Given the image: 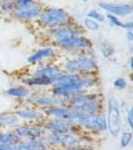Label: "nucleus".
<instances>
[{"mask_svg":"<svg viewBox=\"0 0 133 150\" xmlns=\"http://www.w3.org/2000/svg\"><path fill=\"white\" fill-rule=\"evenodd\" d=\"M132 133L130 131H123L120 136V146L122 148H127L132 142Z\"/></svg>","mask_w":133,"mask_h":150,"instance_id":"5701e85b","label":"nucleus"},{"mask_svg":"<svg viewBox=\"0 0 133 150\" xmlns=\"http://www.w3.org/2000/svg\"><path fill=\"white\" fill-rule=\"evenodd\" d=\"M55 54V49L52 47H44L41 48V49L37 50L33 54L29 55L27 57V61L29 63L34 64L36 62H39L41 60L48 59V58H51L54 56Z\"/></svg>","mask_w":133,"mask_h":150,"instance_id":"a211bd4d","label":"nucleus"},{"mask_svg":"<svg viewBox=\"0 0 133 150\" xmlns=\"http://www.w3.org/2000/svg\"><path fill=\"white\" fill-rule=\"evenodd\" d=\"M7 1H9V0H0V9L2 8V6H3Z\"/></svg>","mask_w":133,"mask_h":150,"instance_id":"7c9ffc66","label":"nucleus"},{"mask_svg":"<svg viewBox=\"0 0 133 150\" xmlns=\"http://www.w3.org/2000/svg\"><path fill=\"white\" fill-rule=\"evenodd\" d=\"M133 109L132 108H129V109L127 110V116H126V121H127V124L128 126H129L130 129H132L133 128Z\"/></svg>","mask_w":133,"mask_h":150,"instance_id":"cd10ccee","label":"nucleus"},{"mask_svg":"<svg viewBox=\"0 0 133 150\" xmlns=\"http://www.w3.org/2000/svg\"><path fill=\"white\" fill-rule=\"evenodd\" d=\"M44 142L46 144L53 146L62 147L68 149L74 146H78L81 142L80 136L76 135L74 132L67 133H48L44 136Z\"/></svg>","mask_w":133,"mask_h":150,"instance_id":"423d86ee","label":"nucleus"},{"mask_svg":"<svg viewBox=\"0 0 133 150\" xmlns=\"http://www.w3.org/2000/svg\"><path fill=\"white\" fill-rule=\"evenodd\" d=\"M96 85V78L92 75H81V77L77 80L67 83L64 85L53 86L51 92L53 95L58 96L60 98L68 99L72 96L84 92L86 89H90Z\"/></svg>","mask_w":133,"mask_h":150,"instance_id":"f257e3e1","label":"nucleus"},{"mask_svg":"<svg viewBox=\"0 0 133 150\" xmlns=\"http://www.w3.org/2000/svg\"><path fill=\"white\" fill-rule=\"evenodd\" d=\"M113 86L117 90H124L127 87V80L123 77H118L113 81Z\"/></svg>","mask_w":133,"mask_h":150,"instance_id":"393cba45","label":"nucleus"},{"mask_svg":"<svg viewBox=\"0 0 133 150\" xmlns=\"http://www.w3.org/2000/svg\"><path fill=\"white\" fill-rule=\"evenodd\" d=\"M99 50L104 57H109L114 53V48L107 41H102L99 43Z\"/></svg>","mask_w":133,"mask_h":150,"instance_id":"4be33fe9","label":"nucleus"},{"mask_svg":"<svg viewBox=\"0 0 133 150\" xmlns=\"http://www.w3.org/2000/svg\"><path fill=\"white\" fill-rule=\"evenodd\" d=\"M18 118L29 122H40L44 119V113L37 109H33V108L29 107H21L19 109L15 110L14 113Z\"/></svg>","mask_w":133,"mask_h":150,"instance_id":"2eb2a0df","label":"nucleus"},{"mask_svg":"<svg viewBox=\"0 0 133 150\" xmlns=\"http://www.w3.org/2000/svg\"><path fill=\"white\" fill-rule=\"evenodd\" d=\"M87 17L88 18H91L95 21H103L104 20V16L100 13L99 11L95 10V9H92L87 13Z\"/></svg>","mask_w":133,"mask_h":150,"instance_id":"a878e982","label":"nucleus"},{"mask_svg":"<svg viewBox=\"0 0 133 150\" xmlns=\"http://www.w3.org/2000/svg\"><path fill=\"white\" fill-rule=\"evenodd\" d=\"M62 73V70L56 65H46V66H41L37 68L34 71L33 75H37V76H41L43 78L48 79L52 84V81L59 76Z\"/></svg>","mask_w":133,"mask_h":150,"instance_id":"f3484780","label":"nucleus"},{"mask_svg":"<svg viewBox=\"0 0 133 150\" xmlns=\"http://www.w3.org/2000/svg\"><path fill=\"white\" fill-rule=\"evenodd\" d=\"M81 35V30L73 24H63V25L57 26L52 28L51 36L56 42L62 40H66L69 38L75 37V36Z\"/></svg>","mask_w":133,"mask_h":150,"instance_id":"1a4fd4ad","label":"nucleus"},{"mask_svg":"<svg viewBox=\"0 0 133 150\" xmlns=\"http://www.w3.org/2000/svg\"><path fill=\"white\" fill-rule=\"evenodd\" d=\"M44 129L49 133H67L74 132L77 127L75 124L65 119L52 118L44 123Z\"/></svg>","mask_w":133,"mask_h":150,"instance_id":"9d476101","label":"nucleus"},{"mask_svg":"<svg viewBox=\"0 0 133 150\" xmlns=\"http://www.w3.org/2000/svg\"><path fill=\"white\" fill-rule=\"evenodd\" d=\"M39 19L41 23L50 28H54L57 26L69 23L70 15L63 8L58 7H49L46 9H42Z\"/></svg>","mask_w":133,"mask_h":150,"instance_id":"7ed1b4c3","label":"nucleus"},{"mask_svg":"<svg viewBox=\"0 0 133 150\" xmlns=\"http://www.w3.org/2000/svg\"><path fill=\"white\" fill-rule=\"evenodd\" d=\"M6 93L11 97L23 99L28 98L31 94V91L27 86H12L7 89Z\"/></svg>","mask_w":133,"mask_h":150,"instance_id":"6ab92c4d","label":"nucleus"},{"mask_svg":"<svg viewBox=\"0 0 133 150\" xmlns=\"http://www.w3.org/2000/svg\"><path fill=\"white\" fill-rule=\"evenodd\" d=\"M98 6L104 11H107L109 14L115 16H127L130 15L133 11V7L130 4H115L100 2V3H98Z\"/></svg>","mask_w":133,"mask_h":150,"instance_id":"4468645a","label":"nucleus"},{"mask_svg":"<svg viewBox=\"0 0 133 150\" xmlns=\"http://www.w3.org/2000/svg\"><path fill=\"white\" fill-rule=\"evenodd\" d=\"M14 132L22 139H43L46 135L44 127L35 124L17 125L14 128Z\"/></svg>","mask_w":133,"mask_h":150,"instance_id":"6e6552de","label":"nucleus"},{"mask_svg":"<svg viewBox=\"0 0 133 150\" xmlns=\"http://www.w3.org/2000/svg\"><path fill=\"white\" fill-rule=\"evenodd\" d=\"M56 43L60 48L66 50H82L89 49V48L92 47V42L88 38L84 37L82 35L75 36V37L59 41V42Z\"/></svg>","mask_w":133,"mask_h":150,"instance_id":"ddd939ff","label":"nucleus"},{"mask_svg":"<svg viewBox=\"0 0 133 150\" xmlns=\"http://www.w3.org/2000/svg\"><path fill=\"white\" fill-rule=\"evenodd\" d=\"M43 113L48 117L65 119L72 123L74 122V120L76 119L77 115H78V113L75 110L68 107V106H53V107L45 108Z\"/></svg>","mask_w":133,"mask_h":150,"instance_id":"9b49d317","label":"nucleus"},{"mask_svg":"<svg viewBox=\"0 0 133 150\" xmlns=\"http://www.w3.org/2000/svg\"><path fill=\"white\" fill-rule=\"evenodd\" d=\"M45 150H46V149H45Z\"/></svg>","mask_w":133,"mask_h":150,"instance_id":"2f4dec72","label":"nucleus"},{"mask_svg":"<svg viewBox=\"0 0 133 150\" xmlns=\"http://www.w3.org/2000/svg\"><path fill=\"white\" fill-rule=\"evenodd\" d=\"M36 3L35 0H14V5L15 6H30Z\"/></svg>","mask_w":133,"mask_h":150,"instance_id":"bb28decb","label":"nucleus"},{"mask_svg":"<svg viewBox=\"0 0 133 150\" xmlns=\"http://www.w3.org/2000/svg\"><path fill=\"white\" fill-rule=\"evenodd\" d=\"M41 11H42V6L36 2L30 6H15L12 14L20 20H33L39 18Z\"/></svg>","mask_w":133,"mask_h":150,"instance_id":"f8f14e48","label":"nucleus"},{"mask_svg":"<svg viewBox=\"0 0 133 150\" xmlns=\"http://www.w3.org/2000/svg\"><path fill=\"white\" fill-rule=\"evenodd\" d=\"M83 25L84 27H86L88 30L90 31H97L100 28V24L98 23V21H95L91 18L86 17L83 20Z\"/></svg>","mask_w":133,"mask_h":150,"instance_id":"b1692460","label":"nucleus"},{"mask_svg":"<svg viewBox=\"0 0 133 150\" xmlns=\"http://www.w3.org/2000/svg\"><path fill=\"white\" fill-rule=\"evenodd\" d=\"M23 84L27 87H35V86H49L51 85V82L48 79L43 78L41 76L37 75H32L31 77H26L22 79Z\"/></svg>","mask_w":133,"mask_h":150,"instance_id":"aec40b11","label":"nucleus"},{"mask_svg":"<svg viewBox=\"0 0 133 150\" xmlns=\"http://www.w3.org/2000/svg\"><path fill=\"white\" fill-rule=\"evenodd\" d=\"M107 131L112 136L116 137L121 131L122 128V117L121 108L118 100L113 96L109 97L107 101V117H106Z\"/></svg>","mask_w":133,"mask_h":150,"instance_id":"f03ea898","label":"nucleus"},{"mask_svg":"<svg viewBox=\"0 0 133 150\" xmlns=\"http://www.w3.org/2000/svg\"><path fill=\"white\" fill-rule=\"evenodd\" d=\"M126 37H127V40L129 41L130 43L133 42V32H132V30H127Z\"/></svg>","mask_w":133,"mask_h":150,"instance_id":"c85d7f7f","label":"nucleus"},{"mask_svg":"<svg viewBox=\"0 0 133 150\" xmlns=\"http://www.w3.org/2000/svg\"><path fill=\"white\" fill-rule=\"evenodd\" d=\"M64 69L70 73L87 75L97 70V64L93 57L80 56L67 60L64 63Z\"/></svg>","mask_w":133,"mask_h":150,"instance_id":"20e7f679","label":"nucleus"},{"mask_svg":"<svg viewBox=\"0 0 133 150\" xmlns=\"http://www.w3.org/2000/svg\"><path fill=\"white\" fill-rule=\"evenodd\" d=\"M28 101L32 104H35L37 106H41L44 108L53 107V106H66L67 100L64 98H60L58 96H55L51 94H30L28 97Z\"/></svg>","mask_w":133,"mask_h":150,"instance_id":"0eeeda50","label":"nucleus"},{"mask_svg":"<svg viewBox=\"0 0 133 150\" xmlns=\"http://www.w3.org/2000/svg\"><path fill=\"white\" fill-rule=\"evenodd\" d=\"M66 150H92L90 148H88V147H82V146H74V147H71V148H68Z\"/></svg>","mask_w":133,"mask_h":150,"instance_id":"c756f323","label":"nucleus"},{"mask_svg":"<svg viewBox=\"0 0 133 150\" xmlns=\"http://www.w3.org/2000/svg\"><path fill=\"white\" fill-rule=\"evenodd\" d=\"M73 123L77 127H82L90 132H104L107 129L106 118L101 114L81 115L78 113Z\"/></svg>","mask_w":133,"mask_h":150,"instance_id":"39448f33","label":"nucleus"},{"mask_svg":"<svg viewBox=\"0 0 133 150\" xmlns=\"http://www.w3.org/2000/svg\"><path fill=\"white\" fill-rule=\"evenodd\" d=\"M19 125V118L15 114H0V126L15 128Z\"/></svg>","mask_w":133,"mask_h":150,"instance_id":"412c9836","label":"nucleus"},{"mask_svg":"<svg viewBox=\"0 0 133 150\" xmlns=\"http://www.w3.org/2000/svg\"><path fill=\"white\" fill-rule=\"evenodd\" d=\"M74 110L81 115L100 114L101 110H102V104H101V101L99 100V98H95L77 106L76 108H74Z\"/></svg>","mask_w":133,"mask_h":150,"instance_id":"dca6fc26","label":"nucleus"}]
</instances>
